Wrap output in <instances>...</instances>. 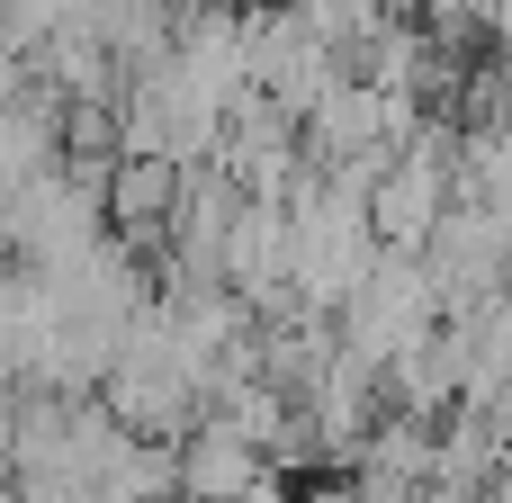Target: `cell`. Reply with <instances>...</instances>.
I'll list each match as a JSON object with an SVG mask.
<instances>
[{
	"label": "cell",
	"instance_id": "6da1fadb",
	"mask_svg": "<svg viewBox=\"0 0 512 503\" xmlns=\"http://www.w3.org/2000/svg\"><path fill=\"white\" fill-rule=\"evenodd\" d=\"M189 486H198V495H243V486H252V441L207 432V441H198V459H189Z\"/></svg>",
	"mask_w": 512,
	"mask_h": 503
},
{
	"label": "cell",
	"instance_id": "7a4b0ae2",
	"mask_svg": "<svg viewBox=\"0 0 512 503\" xmlns=\"http://www.w3.org/2000/svg\"><path fill=\"white\" fill-rule=\"evenodd\" d=\"M162 207H171V162H135L126 189H117V216L144 225V216H162Z\"/></svg>",
	"mask_w": 512,
	"mask_h": 503
}]
</instances>
